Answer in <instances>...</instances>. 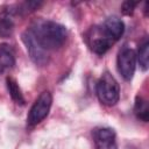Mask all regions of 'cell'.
Returning <instances> with one entry per match:
<instances>
[{
    "label": "cell",
    "mask_w": 149,
    "mask_h": 149,
    "mask_svg": "<svg viewBox=\"0 0 149 149\" xmlns=\"http://www.w3.org/2000/svg\"><path fill=\"white\" fill-rule=\"evenodd\" d=\"M118 71L125 80H130L136 69V54L133 49L123 47L116 57Z\"/></svg>",
    "instance_id": "5"
},
{
    "label": "cell",
    "mask_w": 149,
    "mask_h": 149,
    "mask_svg": "<svg viewBox=\"0 0 149 149\" xmlns=\"http://www.w3.org/2000/svg\"><path fill=\"white\" fill-rule=\"evenodd\" d=\"M21 38H22V42L27 49V52H28L30 59L36 65H40V66L47 65L49 62L48 51L38 44V42L35 40V37L31 35V33L28 29L22 33Z\"/></svg>",
    "instance_id": "4"
},
{
    "label": "cell",
    "mask_w": 149,
    "mask_h": 149,
    "mask_svg": "<svg viewBox=\"0 0 149 149\" xmlns=\"http://www.w3.org/2000/svg\"><path fill=\"white\" fill-rule=\"evenodd\" d=\"M15 65V55L9 44H0V74L13 69Z\"/></svg>",
    "instance_id": "9"
},
{
    "label": "cell",
    "mask_w": 149,
    "mask_h": 149,
    "mask_svg": "<svg viewBox=\"0 0 149 149\" xmlns=\"http://www.w3.org/2000/svg\"><path fill=\"white\" fill-rule=\"evenodd\" d=\"M14 31L13 15L5 10L0 15V37H9Z\"/></svg>",
    "instance_id": "11"
},
{
    "label": "cell",
    "mask_w": 149,
    "mask_h": 149,
    "mask_svg": "<svg viewBox=\"0 0 149 149\" xmlns=\"http://www.w3.org/2000/svg\"><path fill=\"white\" fill-rule=\"evenodd\" d=\"M28 30L47 51L61 48L68 37V30L63 24L47 19L35 20Z\"/></svg>",
    "instance_id": "1"
},
{
    "label": "cell",
    "mask_w": 149,
    "mask_h": 149,
    "mask_svg": "<svg viewBox=\"0 0 149 149\" xmlns=\"http://www.w3.org/2000/svg\"><path fill=\"white\" fill-rule=\"evenodd\" d=\"M86 40H87V44L90 49L97 55H104L105 52H107V50L113 44V42L109 41L102 34L99 26H94L88 30L86 35Z\"/></svg>",
    "instance_id": "6"
},
{
    "label": "cell",
    "mask_w": 149,
    "mask_h": 149,
    "mask_svg": "<svg viewBox=\"0 0 149 149\" xmlns=\"http://www.w3.org/2000/svg\"><path fill=\"white\" fill-rule=\"evenodd\" d=\"M51 104H52L51 93L49 91H43L37 97V99L35 100V102L33 104V106L28 113V116H27L28 126L33 127V126L38 125L41 121H43L50 112Z\"/></svg>",
    "instance_id": "3"
},
{
    "label": "cell",
    "mask_w": 149,
    "mask_h": 149,
    "mask_svg": "<svg viewBox=\"0 0 149 149\" xmlns=\"http://www.w3.org/2000/svg\"><path fill=\"white\" fill-rule=\"evenodd\" d=\"M6 85H7V90L8 93L10 95V98L19 105H24V98L22 94V91L17 84V81L12 78V77H7L6 79Z\"/></svg>",
    "instance_id": "10"
},
{
    "label": "cell",
    "mask_w": 149,
    "mask_h": 149,
    "mask_svg": "<svg viewBox=\"0 0 149 149\" xmlns=\"http://www.w3.org/2000/svg\"><path fill=\"white\" fill-rule=\"evenodd\" d=\"M136 59H139V64L143 71L148 70L149 66V42L146 38L143 43L139 48V52L136 55Z\"/></svg>",
    "instance_id": "13"
},
{
    "label": "cell",
    "mask_w": 149,
    "mask_h": 149,
    "mask_svg": "<svg viewBox=\"0 0 149 149\" xmlns=\"http://www.w3.org/2000/svg\"><path fill=\"white\" fill-rule=\"evenodd\" d=\"M95 91L99 101L106 106H114L120 99V85L109 72L102 73L97 83Z\"/></svg>",
    "instance_id": "2"
},
{
    "label": "cell",
    "mask_w": 149,
    "mask_h": 149,
    "mask_svg": "<svg viewBox=\"0 0 149 149\" xmlns=\"http://www.w3.org/2000/svg\"><path fill=\"white\" fill-rule=\"evenodd\" d=\"M136 6H137V2L135 1H125L121 5V12L125 15H132Z\"/></svg>",
    "instance_id": "14"
},
{
    "label": "cell",
    "mask_w": 149,
    "mask_h": 149,
    "mask_svg": "<svg viewBox=\"0 0 149 149\" xmlns=\"http://www.w3.org/2000/svg\"><path fill=\"white\" fill-rule=\"evenodd\" d=\"M134 113L136 115L137 119L142 120L143 122H148L149 120V107H148V101L137 95L135 99V104H134Z\"/></svg>",
    "instance_id": "12"
},
{
    "label": "cell",
    "mask_w": 149,
    "mask_h": 149,
    "mask_svg": "<svg viewBox=\"0 0 149 149\" xmlns=\"http://www.w3.org/2000/svg\"><path fill=\"white\" fill-rule=\"evenodd\" d=\"M95 149H118L116 134L112 128L98 127L92 132Z\"/></svg>",
    "instance_id": "7"
},
{
    "label": "cell",
    "mask_w": 149,
    "mask_h": 149,
    "mask_svg": "<svg viewBox=\"0 0 149 149\" xmlns=\"http://www.w3.org/2000/svg\"><path fill=\"white\" fill-rule=\"evenodd\" d=\"M99 28L102 34L113 43L119 41L125 33V23L118 16L107 17L101 24H99Z\"/></svg>",
    "instance_id": "8"
}]
</instances>
